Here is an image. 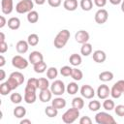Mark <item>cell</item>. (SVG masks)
<instances>
[{
	"label": "cell",
	"instance_id": "obj_1",
	"mask_svg": "<svg viewBox=\"0 0 124 124\" xmlns=\"http://www.w3.org/2000/svg\"><path fill=\"white\" fill-rule=\"evenodd\" d=\"M70 36H71V33L68 29H62L61 31H59L57 33V35L55 36L54 41H53L54 46L57 49L63 48L66 46V44L68 43V41L70 39Z\"/></svg>",
	"mask_w": 124,
	"mask_h": 124
},
{
	"label": "cell",
	"instance_id": "obj_2",
	"mask_svg": "<svg viewBox=\"0 0 124 124\" xmlns=\"http://www.w3.org/2000/svg\"><path fill=\"white\" fill-rule=\"evenodd\" d=\"M23 82H24V76H23V74H21L20 72H17V71L13 72L9 76V78L7 80V83L9 84V86L11 87L12 90H15L19 85H21Z\"/></svg>",
	"mask_w": 124,
	"mask_h": 124
},
{
	"label": "cell",
	"instance_id": "obj_3",
	"mask_svg": "<svg viewBox=\"0 0 124 124\" xmlns=\"http://www.w3.org/2000/svg\"><path fill=\"white\" fill-rule=\"evenodd\" d=\"M79 116V109L76 108H72L67 109L63 114H62V121L66 124H71L74 123Z\"/></svg>",
	"mask_w": 124,
	"mask_h": 124
},
{
	"label": "cell",
	"instance_id": "obj_4",
	"mask_svg": "<svg viewBox=\"0 0 124 124\" xmlns=\"http://www.w3.org/2000/svg\"><path fill=\"white\" fill-rule=\"evenodd\" d=\"M34 8V2L32 0H20L16 5V12L18 14H28Z\"/></svg>",
	"mask_w": 124,
	"mask_h": 124
},
{
	"label": "cell",
	"instance_id": "obj_5",
	"mask_svg": "<svg viewBox=\"0 0 124 124\" xmlns=\"http://www.w3.org/2000/svg\"><path fill=\"white\" fill-rule=\"evenodd\" d=\"M95 121L98 124H114L116 123L113 116L106 111H100L95 115Z\"/></svg>",
	"mask_w": 124,
	"mask_h": 124
},
{
	"label": "cell",
	"instance_id": "obj_6",
	"mask_svg": "<svg viewBox=\"0 0 124 124\" xmlns=\"http://www.w3.org/2000/svg\"><path fill=\"white\" fill-rule=\"evenodd\" d=\"M50 90L53 95L55 96H61L64 94L66 91V86L64 82L60 79H55L51 84H50Z\"/></svg>",
	"mask_w": 124,
	"mask_h": 124
},
{
	"label": "cell",
	"instance_id": "obj_7",
	"mask_svg": "<svg viewBox=\"0 0 124 124\" xmlns=\"http://www.w3.org/2000/svg\"><path fill=\"white\" fill-rule=\"evenodd\" d=\"M36 90L35 88L29 87V86H25L24 88V96L23 99L25 101L26 104H34L36 102L37 99V95H36Z\"/></svg>",
	"mask_w": 124,
	"mask_h": 124
},
{
	"label": "cell",
	"instance_id": "obj_8",
	"mask_svg": "<svg viewBox=\"0 0 124 124\" xmlns=\"http://www.w3.org/2000/svg\"><path fill=\"white\" fill-rule=\"evenodd\" d=\"M28 64H29V61L24 57H22L21 55H16L12 58V65L16 69H19V70L26 69L28 67Z\"/></svg>",
	"mask_w": 124,
	"mask_h": 124
},
{
	"label": "cell",
	"instance_id": "obj_9",
	"mask_svg": "<svg viewBox=\"0 0 124 124\" xmlns=\"http://www.w3.org/2000/svg\"><path fill=\"white\" fill-rule=\"evenodd\" d=\"M108 18V13L106 9H99L94 16V19L98 24H104Z\"/></svg>",
	"mask_w": 124,
	"mask_h": 124
},
{
	"label": "cell",
	"instance_id": "obj_10",
	"mask_svg": "<svg viewBox=\"0 0 124 124\" xmlns=\"http://www.w3.org/2000/svg\"><path fill=\"white\" fill-rule=\"evenodd\" d=\"M80 95L85 99H92L95 96V90L89 84H84L80 88Z\"/></svg>",
	"mask_w": 124,
	"mask_h": 124
},
{
	"label": "cell",
	"instance_id": "obj_11",
	"mask_svg": "<svg viewBox=\"0 0 124 124\" xmlns=\"http://www.w3.org/2000/svg\"><path fill=\"white\" fill-rule=\"evenodd\" d=\"M89 33L85 30H78L76 34H75V40L77 43L78 44H84V43H87L89 41Z\"/></svg>",
	"mask_w": 124,
	"mask_h": 124
},
{
	"label": "cell",
	"instance_id": "obj_12",
	"mask_svg": "<svg viewBox=\"0 0 124 124\" xmlns=\"http://www.w3.org/2000/svg\"><path fill=\"white\" fill-rule=\"evenodd\" d=\"M97 96L99 99L105 100L107 98H108V96L110 95V89L107 84H101L98 88H97Z\"/></svg>",
	"mask_w": 124,
	"mask_h": 124
},
{
	"label": "cell",
	"instance_id": "obj_13",
	"mask_svg": "<svg viewBox=\"0 0 124 124\" xmlns=\"http://www.w3.org/2000/svg\"><path fill=\"white\" fill-rule=\"evenodd\" d=\"M14 10V0H1V11L4 15H10Z\"/></svg>",
	"mask_w": 124,
	"mask_h": 124
},
{
	"label": "cell",
	"instance_id": "obj_14",
	"mask_svg": "<svg viewBox=\"0 0 124 124\" xmlns=\"http://www.w3.org/2000/svg\"><path fill=\"white\" fill-rule=\"evenodd\" d=\"M92 57H93V60L96 62V63H104L107 59V54L104 50H101V49H97L93 52L92 54Z\"/></svg>",
	"mask_w": 124,
	"mask_h": 124
},
{
	"label": "cell",
	"instance_id": "obj_15",
	"mask_svg": "<svg viewBox=\"0 0 124 124\" xmlns=\"http://www.w3.org/2000/svg\"><path fill=\"white\" fill-rule=\"evenodd\" d=\"M52 98V92L50 89H43V90H40V93H39V99L41 102L43 103H47L51 100Z\"/></svg>",
	"mask_w": 124,
	"mask_h": 124
},
{
	"label": "cell",
	"instance_id": "obj_16",
	"mask_svg": "<svg viewBox=\"0 0 124 124\" xmlns=\"http://www.w3.org/2000/svg\"><path fill=\"white\" fill-rule=\"evenodd\" d=\"M28 48H29V44L27 41H24V40H20L16 43V49L18 53L20 54H24L28 51Z\"/></svg>",
	"mask_w": 124,
	"mask_h": 124
},
{
	"label": "cell",
	"instance_id": "obj_17",
	"mask_svg": "<svg viewBox=\"0 0 124 124\" xmlns=\"http://www.w3.org/2000/svg\"><path fill=\"white\" fill-rule=\"evenodd\" d=\"M28 59H29V62H30L31 64L35 65L36 63L43 61V60H44V56H43V54H42L40 51L34 50V51H32V52L29 54V58H28Z\"/></svg>",
	"mask_w": 124,
	"mask_h": 124
},
{
	"label": "cell",
	"instance_id": "obj_18",
	"mask_svg": "<svg viewBox=\"0 0 124 124\" xmlns=\"http://www.w3.org/2000/svg\"><path fill=\"white\" fill-rule=\"evenodd\" d=\"M7 24L11 30H17L20 27V19L16 16H12L8 19Z\"/></svg>",
	"mask_w": 124,
	"mask_h": 124
},
{
	"label": "cell",
	"instance_id": "obj_19",
	"mask_svg": "<svg viewBox=\"0 0 124 124\" xmlns=\"http://www.w3.org/2000/svg\"><path fill=\"white\" fill-rule=\"evenodd\" d=\"M66 100L64 99V98H62V97H56V98H54L52 101H51V105L55 108H57V109H61V108H64L65 107H66Z\"/></svg>",
	"mask_w": 124,
	"mask_h": 124
},
{
	"label": "cell",
	"instance_id": "obj_20",
	"mask_svg": "<svg viewBox=\"0 0 124 124\" xmlns=\"http://www.w3.org/2000/svg\"><path fill=\"white\" fill-rule=\"evenodd\" d=\"M63 7L69 12H74L78 8V0H65L63 3Z\"/></svg>",
	"mask_w": 124,
	"mask_h": 124
},
{
	"label": "cell",
	"instance_id": "obj_21",
	"mask_svg": "<svg viewBox=\"0 0 124 124\" xmlns=\"http://www.w3.org/2000/svg\"><path fill=\"white\" fill-rule=\"evenodd\" d=\"M81 56L79 55V54H78V53H73V54H71L70 55V57H69V62H70V64L71 65H73V66H75V67H77V66H79L80 64H81Z\"/></svg>",
	"mask_w": 124,
	"mask_h": 124
},
{
	"label": "cell",
	"instance_id": "obj_22",
	"mask_svg": "<svg viewBox=\"0 0 124 124\" xmlns=\"http://www.w3.org/2000/svg\"><path fill=\"white\" fill-rule=\"evenodd\" d=\"M112 78H113V74L110 71H104L99 74V79L101 81L107 82V81L112 80Z\"/></svg>",
	"mask_w": 124,
	"mask_h": 124
},
{
	"label": "cell",
	"instance_id": "obj_23",
	"mask_svg": "<svg viewBox=\"0 0 124 124\" xmlns=\"http://www.w3.org/2000/svg\"><path fill=\"white\" fill-rule=\"evenodd\" d=\"M14 115L16 118H22L26 115V108L23 106H17L14 108Z\"/></svg>",
	"mask_w": 124,
	"mask_h": 124
},
{
	"label": "cell",
	"instance_id": "obj_24",
	"mask_svg": "<svg viewBox=\"0 0 124 124\" xmlns=\"http://www.w3.org/2000/svg\"><path fill=\"white\" fill-rule=\"evenodd\" d=\"M80 53L83 55V56H88L92 53V45L89 44L88 42L87 43H84L81 45V47H80Z\"/></svg>",
	"mask_w": 124,
	"mask_h": 124
},
{
	"label": "cell",
	"instance_id": "obj_25",
	"mask_svg": "<svg viewBox=\"0 0 124 124\" xmlns=\"http://www.w3.org/2000/svg\"><path fill=\"white\" fill-rule=\"evenodd\" d=\"M33 68H34L35 73H37V74H43V73L46 72V70H47L46 69V62H44V60L41 61V62L36 63L35 65H33Z\"/></svg>",
	"mask_w": 124,
	"mask_h": 124
},
{
	"label": "cell",
	"instance_id": "obj_26",
	"mask_svg": "<svg viewBox=\"0 0 124 124\" xmlns=\"http://www.w3.org/2000/svg\"><path fill=\"white\" fill-rule=\"evenodd\" d=\"M78 85L77 82H69L67 87H66V91L69 95H75L78 93Z\"/></svg>",
	"mask_w": 124,
	"mask_h": 124
},
{
	"label": "cell",
	"instance_id": "obj_27",
	"mask_svg": "<svg viewBox=\"0 0 124 124\" xmlns=\"http://www.w3.org/2000/svg\"><path fill=\"white\" fill-rule=\"evenodd\" d=\"M45 113L46 114V116L52 118V117L57 116V114H58V109L55 108L52 105H51V106H47V107L45 108Z\"/></svg>",
	"mask_w": 124,
	"mask_h": 124
},
{
	"label": "cell",
	"instance_id": "obj_28",
	"mask_svg": "<svg viewBox=\"0 0 124 124\" xmlns=\"http://www.w3.org/2000/svg\"><path fill=\"white\" fill-rule=\"evenodd\" d=\"M72 107H74L76 108H78V109H81L84 107V101H83V99L81 97H75L72 100Z\"/></svg>",
	"mask_w": 124,
	"mask_h": 124
},
{
	"label": "cell",
	"instance_id": "obj_29",
	"mask_svg": "<svg viewBox=\"0 0 124 124\" xmlns=\"http://www.w3.org/2000/svg\"><path fill=\"white\" fill-rule=\"evenodd\" d=\"M79 6L83 11L88 12V11L92 10V8H93V1L92 0H80Z\"/></svg>",
	"mask_w": 124,
	"mask_h": 124
},
{
	"label": "cell",
	"instance_id": "obj_30",
	"mask_svg": "<svg viewBox=\"0 0 124 124\" xmlns=\"http://www.w3.org/2000/svg\"><path fill=\"white\" fill-rule=\"evenodd\" d=\"M27 20L29 23H36L39 20V14L38 12L32 10L27 14Z\"/></svg>",
	"mask_w": 124,
	"mask_h": 124
},
{
	"label": "cell",
	"instance_id": "obj_31",
	"mask_svg": "<svg viewBox=\"0 0 124 124\" xmlns=\"http://www.w3.org/2000/svg\"><path fill=\"white\" fill-rule=\"evenodd\" d=\"M71 78L74 79V80H77V81H79L82 79L83 78V74L82 72L78 69V68H73V71H72V74H71Z\"/></svg>",
	"mask_w": 124,
	"mask_h": 124
},
{
	"label": "cell",
	"instance_id": "obj_32",
	"mask_svg": "<svg viewBox=\"0 0 124 124\" xmlns=\"http://www.w3.org/2000/svg\"><path fill=\"white\" fill-rule=\"evenodd\" d=\"M49 81L46 78H38V89L43 90V89H47L49 87Z\"/></svg>",
	"mask_w": 124,
	"mask_h": 124
},
{
	"label": "cell",
	"instance_id": "obj_33",
	"mask_svg": "<svg viewBox=\"0 0 124 124\" xmlns=\"http://www.w3.org/2000/svg\"><path fill=\"white\" fill-rule=\"evenodd\" d=\"M27 42H28L29 46H37L39 44V36L37 34H35V33H32L27 37Z\"/></svg>",
	"mask_w": 124,
	"mask_h": 124
},
{
	"label": "cell",
	"instance_id": "obj_34",
	"mask_svg": "<svg viewBox=\"0 0 124 124\" xmlns=\"http://www.w3.org/2000/svg\"><path fill=\"white\" fill-rule=\"evenodd\" d=\"M58 76V70L55 67H49L46 70V78L48 79H54Z\"/></svg>",
	"mask_w": 124,
	"mask_h": 124
},
{
	"label": "cell",
	"instance_id": "obj_35",
	"mask_svg": "<svg viewBox=\"0 0 124 124\" xmlns=\"http://www.w3.org/2000/svg\"><path fill=\"white\" fill-rule=\"evenodd\" d=\"M122 94H123V92H122L115 84H113L112 87H111V89H110V96H111L113 99H119Z\"/></svg>",
	"mask_w": 124,
	"mask_h": 124
},
{
	"label": "cell",
	"instance_id": "obj_36",
	"mask_svg": "<svg viewBox=\"0 0 124 124\" xmlns=\"http://www.w3.org/2000/svg\"><path fill=\"white\" fill-rule=\"evenodd\" d=\"M103 108L106 109V110H112V109H114V108H115V104H114V102L111 100V99H108V98H107V99H105V101H104V103H103Z\"/></svg>",
	"mask_w": 124,
	"mask_h": 124
},
{
	"label": "cell",
	"instance_id": "obj_37",
	"mask_svg": "<svg viewBox=\"0 0 124 124\" xmlns=\"http://www.w3.org/2000/svg\"><path fill=\"white\" fill-rule=\"evenodd\" d=\"M11 91H13V90L11 89V87L9 86V84L7 83V81L2 82V83L0 84V94H1V95L6 96V95H8L9 93H11Z\"/></svg>",
	"mask_w": 124,
	"mask_h": 124
},
{
	"label": "cell",
	"instance_id": "obj_38",
	"mask_svg": "<svg viewBox=\"0 0 124 124\" xmlns=\"http://www.w3.org/2000/svg\"><path fill=\"white\" fill-rule=\"evenodd\" d=\"M88 108L91 110V111H97L101 108V103L97 100H92L89 102L88 104Z\"/></svg>",
	"mask_w": 124,
	"mask_h": 124
},
{
	"label": "cell",
	"instance_id": "obj_39",
	"mask_svg": "<svg viewBox=\"0 0 124 124\" xmlns=\"http://www.w3.org/2000/svg\"><path fill=\"white\" fill-rule=\"evenodd\" d=\"M10 100L13 104H19L20 102H22V96L20 93H17V92H15V93H12L11 96H10Z\"/></svg>",
	"mask_w": 124,
	"mask_h": 124
},
{
	"label": "cell",
	"instance_id": "obj_40",
	"mask_svg": "<svg viewBox=\"0 0 124 124\" xmlns=\"http://www.w3.org/2000/svg\"><path fill=\"white\" fill-rule=\"evenodd\" d=\"M72 71H73V68H71L70 66H63L60 69V74L63 77H71Z\"/></svg>",
	"mask_w": 124,
	"mask_h": 124
},
{
	"label": "cell",
	"instance_id": "obj_41",
	"mask_svg": "<svg viewBox=\"0 0 124 124\" xmlns=\"http://www.w3.org/2000/svg\"><path fill=\"white\" fill-rule=\"evenodd\" d=\"M26 85H27V86H29V87H32V88L38 89V78H30L27 80Z\"/></svg>",
	"mask_w": 124,
	"mask_h": 124
},
{
	"label": "cell",
	"instance_id": "obj_42",
	"mask_svg": "<svg viewBox=\"0 0 124 124\" xmlns=\"http://www.w3.org/2000/svg\"><path fill=\"white\" fill-rule=\"evenodd\" d=\"M114 111H115L116 115H118L120 117H123L124 116V105H117L114 108Z\"/></svg>",
	"mask_w": 124,
	"mask_h": 124
},
{
	"label": "cell",
	"instance_id": "obj_43",
	"mask_svg": "<svg viewBox=\"0 0 124 124\" xmlns=\"http://www.w3.org/2000/svg\"><path fill=\"white\" fill-rule=\"evenodd\" d=\"M46 1H47L48 5L50 7H52V8H57L62 3V0H46Z\"/></svg>",
	"mask_w": 124,
	"mask_h": 124
},
{
	"label": "cell",
	"instance_id": "obj_44",
	"mask_svg": "<svg viewBox=\"0 0 124 124\" xmlns=\"http://www.w3.org/2000/svg\"><path fill=\"white\" fill-rule=\"evenodd\" d=\"M92 120L89 116H82L79 119V124H91Z\"/></svg>",
	"mask_w": 124,
	"mask_h": 124
},
{
	"label": "cell",
	"instance_id": "obj_45",
	"mask_svg": "<svg viewBox=\"0 0 124 124\" xmlns=\"http://www.w3.org/2000/svg\"><path fill=\"white\" fill-rule=\"evenodd\" d=\"M8 50V44L6 42H0V53L3 54Z\"/></svg>",
	"mask_w": 124,
	"mask_h": 124
},
{
	"label": "cell",
	"instance_id": "obj_46",
	"mask_svg": "<svg viewBox=\"0 0 124 124\" xmlns=\"http://www.w3.org/2000/svg\"><path fill=\"white\" fill-rule=\"evenodd\" d=\"M94 4H95L98 8H103V7L106 6L107 0H94Z\"/></svg>",
	"mask_w": 124,
	"mask_h": 124
},
{
	"label": "cell",
	"instance_id": "obj_47",
	"mask_svg": "<svg viewBox=\"0 0 124 124\" xmlns=\"http://www.w3.org/2000/svg\"><path fill=\"white\" fill-rule=\"evenodd\" d=\"M7 20H6V18H5V16H0V28H3L6 24H7Z\"/></svg>",
	"mask_w": 124,
	"mask_h": 124
},
{
	"label": "cell",
	"instance_id": "obj_48",
	"mask_svg": "<svg viewBox=\"0 0 124 124\" xmlns=\"http://www.w3.org/2000/svg\"><path fill=\"white\" fill-rule=\"evenodd\" d=\"M0 74H1V76H0V80L3 81V80L5 79V78H6V73H5V71H4L3 69H0Z\"/></svg>",
	"mask_w": 124,
	"mask_h": 124
},
{
	"label": "cell",
	"instance_id": "obj_49",
	"mask_svg": "<svg viewBox=\"0 0 124 124\" xmlns=\"http://www.w3.org/2000/svg\"><path fill=\"white\" fill-rule=\"evenodd\" d=\"M5 64H6V59H5V57H4L3 55H0V67L2 68Z\"/></svg>",
	"mask_w": 124,
	"mask_h": 124
},
{
	"label": "cell",
	"instance_id": "obj_50",
	"mask_svg": "<svg viewBox=\"0 0 124 124\" xmlns=\"http://www.w3.org/2000/svg\"><path fill=\"white\" fill-rule=\"evenodd\" d=\"M109 1V3L110 4H112V5H119V4H121V2H122V0H108Z\"/></svg>",
	"mask_w": 124,
	"mask_h": 124
},
{
	"label": "cell",
	"instance_id": "obj_51",
	"mask_svg": "<svg viewBox=\"0 0 124 124\" xmlns=\"http://www.w3.org/2000/svg\"><path fill=\"white\" fill-rule=\"evenodd\" d=\"M46 0H34V2H35L37 5H39V6L44 5V4L46 3Z\"/></svg>",
	"mask_w": 124,
	"mask_h": 124
},
{
	"label": "cell",
	"instance_id": "obj_52",
	"mask_svg": "<svg viewBox=\"0 0 124 124\" xmlns=\"http://www.w3.org/2000/svg\"><path fill=\"white\" fill-rule=\"evenodd\" d=\"M31 120L30 119H22L20 120V124H31Z\"/></svg>",
	"mask_w": 124,
	"mask_h": 124
},
{
	"label": "cell",
	"instance_id": "obj_53",
	"mask_svg": "<svg viewBox=\"0 0 124 124\" xmlns=\"http://www.w3.org/2000/svg\"><path fill=\"white\" fill-rule=\"evenodd\" d=\"M0 42H5V35L3 32H0Z\"/></svg>",
	"mask_w": 124,
	"mask_h": 124
},
{
	"label": "cell",
	"instance_id": "obj_54",
	"mask_svg": "<svg viewBox=\"0 0 124 124\" xmlns=\"http://www.w3.org/2000/svg\"><path fill=\"white\" fill-rule=\"evenodd\" d=\"M121 11L124 13V0H122L121 2Z\"/></svg>",
	"mask_w": 124,
	"mask_h": 124
},
{
	"label": "cell",
	"instance_id": "obj_55",
	"mask_svg": "<svg viewBox=\"0 0 124 124\" xmlns=\"http://www.w3.org/2000/svg\"><path fill=\"white\" fill-rule=\"evenodd\" d=\"M123 95H124V92H123Z\"/></svg>",
	"mask_w": 124,
	"mask_h": 124
},
{
	"label": "cell",
	"instance_id": "obj_56",
	"mask_svg": "<svg viewBox=\"0 0 124 124\" xmlns=\"http://www.w3.org/2000/svg\"><path fill=\"white\" fill-rule=\"evenodd\" d=\"M18 1H20V0H18Z\"/></svg>",
	"mask_w": 124,
	"mask_h": 124
}]
</instances>
